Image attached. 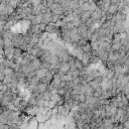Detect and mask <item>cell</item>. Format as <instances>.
I'll list each match as a JSON object with an SVG mask.
<instances>
[{"label": "cell", "mask_w": 129, "mask_h": 129, "mask_svg": "<svg viewBox=\"0 0 129 129\" xmlns=\"http://www.w3.org/2000/svg\"><path fill=\"white\" fill-rule=\"evenodd\" d=\"M58 71L61 72V73H63V74H68L71 71V66L68 62H60L59 63Z\"/></svg>", "instance_id": "obj_1"}]
</instances>
